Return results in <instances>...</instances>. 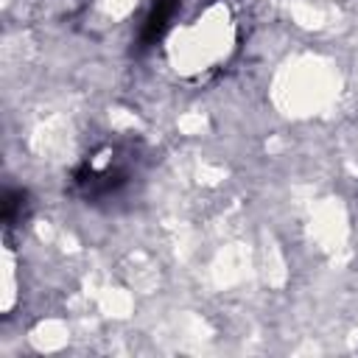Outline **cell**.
Masks as SVG:
<instances>
[{
    "instance_id": "obj_1",
    "label": "cell",
    "mask_w": 358,
    "mask_h": 358,
    "mask_svg": "<svg viewBox=\"0 0 358 358\" xmlns=\"http://www.w3.org/2000/svg\"><path fill=\"white\" fill-rule=\"evenodd\" d=\"M238 48V20L224 0H207L173 17L162 50L179 78H204L221 70Z\"/></svg>"
},
{
    "instance_id": "obj_2",
    "label": "cell",
    "mask_w": 358,
    "mask_h": 358,
    "mask_svg": "<svg viewBox=\"0 0 358 358\" xmlns=\"http://www.w3.org/2000/svg\"><path fill=\"white\" fill-rule=\"evenodd\" d=\"M129 173H131V157L115 143H101L81 159L73 182L84 196L98 199L117 190L129 179Z\"/></svg>"
}]
</instances>
